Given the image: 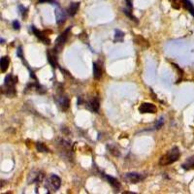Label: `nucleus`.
Returning a JSON list of instances; mask_svg holds the SVG:
<instances>
[{
  "instance_id": "obj_6",
  "label": "nucleus",
  "mask_w": 194,
  "mask_h": 194,
  "mask_svg": "<svg viewBox=\"0 0 194 194\" xmlns=\"http://www.w3.org/2000/svg\"><path fill=\"white\" fill-rule=\"evenodd\" d=\"M156 111V106L153 103H143L139 107V112L141 114H154Z\"/></svg>"
},
{
  "instance_id": "obj_10",
  "label": "nucleus",
  "mask_w": 194,
  "mask_h": 194,
  "mask_svg": "<svg viewBox=\"0 0 194 194\" xmlns=\"http://www.w3.org/2000/svg\"><path fill=\"white\" fill-rule=\"evenodd\" d=\"M54 14H55L56 23H57L58 25H61L62 23H64L65 20H66V14L64 12V10L60 8L59 6H57L54 11Z\"/></svg>"
},
{
  "instance_id": "obj_14",
  "label": "nucleus",
  "mask_w": 194,
  "mask_h": 194,
  "mask_svg": "<svg viewBox=\"0 0 194 194\" xmlns=\"http://www.w3.org/2000/svg\"><path fill=\"white\" fill-rule=\"evenodd\" d=\"M92 68H93V77L95 80H100L102 77V68L98 62L92 63Z\"/></svg>"
},
{
  "instance_id": "obj_16",
  "label": "nucleus",
  "mask_w": 194,
  "mask_h": 194,
  "mask_svg": "<svg viewBox=\"0 0 194 194\" xmlns=\"http://www.w3.org/2000/svg\"><path fill=\"white\" fill-rule=\"evenodd\" d=\"M9 63H10V58L9 56H3L0 60V68H1V71L3 73H5L7 71L9 67Z\"/></svg>"
},
{
  "instance_id": "obj_7",
  "label": "nucleus",
  "mask_w": 194,
  "mask_h": 194,
  "mask_svg": "<svg viewBox=\"0 0 194 194\" xmlns=\"http://www.w3.org/2000/svg\"><path fill=\"white\" fill-rule=\"evenodd\" d=\"M44 179V175L41 172H35L32 171L28 176V183H40L41 182H43Z\"/></svg>"
},
{
  "instance_id": "obj_23",
  "label": "nucleus",
  "mask_w": 194,
  "mask_h": 194,
  "mask_svg": "<svg viewBox=\"0 0 194 194\" xmlns=\"http://www.w3.org/2000/svg\"><path fill=\"white\" fill-rule=\"evenodd\" d=\"M163 124H164V118L161 116V118H159V119L157 121V122L155 123L154 127H155V129H160L162 126H163Z\"/></svg>"
},
{
  "instance_id": "obj_2",
  "label": "nucleus",
  "mask_w": 194,
  "mask_h": 194,
  "mask_svg": "<svg viewBox=\"0 0 194 194\" xmlns=\"http://www.w3.org/2000/svg\"><path fill=\"white\" fill-rule=\"evenodd\" d=\"M16 84H17V78L14 77L12 74H8L5 77L4 84L1 87V92L9 97H14L17 94L16 87H15Z\"/></svg>"
},
{
  "instance_id": "obj_15",
  "label": "nucleus",
  "mask_w": 194,
  "mask_h": 194,
  "mask_svg": "<svg viewBox=\"0 0 194 194\" xmlns=\"http://www.w3.org/2000/svg\"><path fill=\"white\" fill-rule=\"evenodd\" d=\"M79 8H80V2H73L70 4L68 9H67V14H68L70 17H74L77 14Z\"/></svg>"
},
{
  "instance_id": "obj_18",
  "label": "nucleus",
  "mask_w": 194,
  "mask_h": 194,
  "mask_svg": "<svg viewBox=\"0 0 194 194\" xmlns=\"http://www.w3.org/2000/svg\"><path fill=\"white\" fill-rule=\"evenodd\" d=\"M182 169H185V170H190V169L194 168V155L191 157H189L188 159H186L185 163H182Z\"/></svg>"
},
{
  "instance_id": "obj_21",
  "label": "nucleus",
  "mask_w": 194,
  "mask_h": 194,
  "mask_svg": "<svg viewBox=\"0 0 194 194\" xmlns=\"http://www.w3.org/2000/svg\"><path fill=\"white\" fill-rule=\"evenodd\" d=\"M109 151H110V153H112L114 156H119L121 155V153H119V150L114 145H110V146H107Z\"/></svg>"
},
{
  "instance_id": "obj_20",
  "label": "nucleus",
  "mask_w": 194,
  "mask_h": 194,
  "mask_svg": "<svg viewBox=\"0 0 194 194\" xmlns=\"http://www.w3.org/2000/svg\"><path fill=\"white\" fill-rule=\"evenodd\" d=\"M36 150L39 151V153H50V150L47 146H45L43 143L38 142L36 144Z\"/></svg>"
},
{
  "instance_id": "obj_5",
  "label": "nucleus",
  "mask_w": 194,
  "mask_h": 194,
  "mask_svg": "<svg viewBox=\"0 0 194 194\" xmlns=\"http://www.w3.org/2000/svg\"><path fill=\"white\" fill-rule=\"evenodd\" d=\"M124 179L128 183H131V185H136V183L144 181L145 176L138 174V173H127V174L124 175Z\"/></svg>"
},
{
  "instance_id": "obj_11",
  "label": "nucleus",
  "mask_w": 194,
  "mask_h": 194,
  "mask_svg": "<svg viewBox=\"0 0 194 194\" xmlns=\"http://www.w3.org/2000/svg\"><path fill=\"white\" fill-rule=\"evenodd\" d=\"M87 107L90 111H92L93 113H98L99 112V108H100V103H99V99L97 97H92L91 99L87 102Z\"/></svg>"
},
{
  "instance_id": "obj_3",
  "label": "nucleus",
  "mask_w": 194,
  "mask_h": 194,
  "mask_svg": "<svg viewBox=\"0 0 194 194\" xmlns=\"http://www.w3.org/2000/svg\"><path fill=\"white\" fill-rule=\"evenodd\" d=\"M71 28H72V26H70V27L67 28V29H65L64 32L61 33L57 37V39H56L55 44H54V50L56 52H59L60 51H62V49H63V47H64L67 39H68V34H69L70 31H71Z\"/></svg>"
},
{
  "instance_id": "obj_25",
  "label": "nucleus",
  "mask_w": 194,
  "mask_h": 194,
  "mask_svg": "<svg viewBox=\"0 0 194 194\" xmlns=\"http://www.w3.org/2000/svg\"><path fill=\"white\" fill-rule=\"evenodd\" d=\"M19 8H20V14H22V16H23V17H26L27 9L25 8V7H23V6H20Z\"/></svg>"
},
{
  "instance_id": "obj_30",
  "label": "nucleus",
  "mask_w": 194,
  "mask_h": 194,
  "mask_svg": "<svg viewBox=\"0 0 194 194\" xmlns=\"http://www.w3.org/2000/svg\"><path fill=\"white\" fill-rule=\"evenodd\" d=\"M124 194H136L135 192H124Z\"/></svg>"
},
{
  "instance_id": "obj_13",
  "label": "nucleus",
  "mask_w": 194,
  "mask_h": 194,
  "mask_svg": "<svg viewBox=\"0 0 194 194\" xmlns=\"http://www.w3.org/2000/svg\"><path fill=\"white\" fill-rule=\"evenodd\" d=\"M104 177H105L106 179H107V181H108V182L112 185V187H113V188H115V189L116 190V191L121 189V182H118V179H116V178L111 177V176H108V175H104Z\"/></svg>"
},
{
  "instance_id": "obj_27",
  "label": "nucleus",
  "mask_w": 194,
  "mask_h": 194,
  "mask_svg": "<svg viewBox=\"0 0 194 194\" xmlns=\"http://www.w3.org/2000/svg\"><path fill=\"white\" fill-rule=\"evenodd\" d=\"M126 3H127V7H128V9H132V3H131V0H126Z\"/></svg>"
},
{
  "instance_id": "obj_28",
  "label": "nucleus",
  "mask_w": 194,
  "mask_h": 194,
  "mask_svg": "<svg viewBox=\"0 0 194 194\" xmlns=\"http://www.w3.org/2000/svg\"><path fill=\"white\" fill-rule=\"evenodd\" d=\"M82 102H83L82 97H78V102H77V104H78V105H81V104H82Z\"/></svg>"
},
{
  "instance_id": "obj_1",
  "label": "nucleus",
  "mask_w": 194,
  "mask_h": 194,
  "mask_svg": "<svg viewBox=\"0 0 194 194\" xmlns=\"http://www.w3.org/2000/svg\"><path fill=\"white\" fill-rule=\"evenodd\" d=\"M179 156H181V151H179V149L178 147H174L173 149H171L170 150H168L166 153L159 158V165L162 167L164 166H168V165L173 164L174 162L177 161Z\"/></svg>"
},
{
  "instance_id": "obj_9",
  "label": "nucleus",
  "mask_w": 194,
  "mask_h": 194,
  "mask_svg": "<svg viewBox=\"0 0 194 194\" xmlns=\"http://www.w3.org/2000/svg\"><path fill=\"white\" fill-rule=\"evenodd\" d=\"M57 54L54 50H49L47 52V56H48V61L52 65V68H56L58 66L57 64Z\"/></svg>"
},
{
  "instance_id": "obj_24",
  "label": "nucleus",
  "mask_w": 194,
  "mask_h": 194,
  "mask_svg": "<svg viewBox=\"0 0 194 194\" xmlns=\"http://www.w3.org/2000/svg\"><path fill=\"white\" fill-rule=\"evenodd\" d=\"M123 13H124V14H125V15H126V16H127L128 17H130V19H131L132 20H134V22H136V23H138V20H137V19H136V17H134V16L132 15V14H131V13H130V12L128 11V10H123Z\"/></svg>"
},
{
  "instance_id": "obj_8",
  "label": "nucleus",
  "mask_w": 194,
  "mask_h": 194,
  "mask_svg": "<svg viewBox=\"0 0 194 194\" xmlns=\"http://www.w3.org/2000/svg\"><path fill=\"white\" fill-rule=\"evenodd\" d=\"M30 29L33 32V34L35 35V36H36L43 44H45V45H50L51 44V40H50V39L46 36V35H44L43 33H42L40 30H38L34 25H31L30 26Z\"/></svg>"
},
{
  "instance_id": "obj_29",
  "label": "nucleus",
  "mask_w": 194,
  "mask_h": 194,
  "mask_svg": "<svg viewBox=\"0 0 194 194\" xmlns=\"http://www.w3.org/2000/svg\"><path fill=\"white\" fill-rule=\"evenodd\" d=\"M39 2L40 3H44V2H52V0H39Z\"/></svg>"
},
{
  "instance_id": "obj_26",
  "label": "nucleus",
  "mask_w": 194,
  "mask_h": 194,
  "mask_svg": "<svg viewBox=\"0 0 194 194\" xmlns=\"http://www.w3.org/2000/svg\"><path fill=\"white\" fill-rule=\"evenodd\" d=\"M13 27H14V29H15V30H19L20 28V23L17 22V20H14V22H13Z\"/></svg>"
},
{
  "instance_id": "obj_17",
  "label": "nucleus",
  "mask_w": 194,
  "mask_h": 194,
  "mask_svg": "<svg viewBox=\"0 0 194 194\" xmlns=\"http://www.w3.org/2000/svg\"><path fill=\"white\" fill-rule=\"evenodd\" d=\"M182 5L183 6V8L185 10H187V11L194 17V6L192 3L190 2V0H182Z\"/></svg>"
},
{
  "instance_id": "obj_31",
  "label": "nucleus",
  "mask_w": 194,
  "mask_h": 194,
  "mask_svg": "<svg viewBox=\"0 0 194 194\" xmlns=\"http://www.w3.org/2000/svg\"><path fill=\"white\" fill-rule=\"evenodd\" d=\"M1 44H4V39L1 38Z\"/></svg>"
},
{
  "instance_id": "obj_19",
  "label": "nucleus",
  "mask_w": 194,
  "mask_h": 194,
  "mask_svg": "<svg viewBox=\"0 0 194 194\" xmlns=\"http://www.w3.org/2000/svg\"><path fill=\"white\" fill-rule=\"evenodd\" d=\"M123 38H124V33H123L121 30L116 29L115 30V39H114L115 43H116V42H122Z\"/></svg>"
},
{
  "instance_id": "obj_4",
  "label": "nucleus",
  "mask_w": 194,
  "mask_h": 194,
  "mask_svg": "<svg viewBox=\"0 0 194 194\" xmlns=\"http://www.w3.org/2000/svg\"><path fill=\"white\" fill-rule=\"evenodd\" d=\"M60 185H61V179H60V178H59L58 176H56V175H51L50 178L48 179L45 187L46 188H47V187L50 188L51 187L52 190L56 191V190L59 189Z\"/></svg>"
},
{
  "instance_id": "obj_22",
  "label": "nucleus",
  "mask_w": 194,
  "mask_h": 194,
  "mask_svg": "<svg viewBox=\"0 0 194 194\" xmlns=\"http://www.w3.org/2000/svg\"><path fill=\"white\" fill-rule=\"evenodd\" d=\"M182 1V0H172V6H173V8H175V9H177V10L181 8Z\"/></svg>"
},
{
  "instance_id": "obj_12",
  "label": "nucleus",
  "mask_w": 194,
  "mask_h": 194,
  "mask_svg": "<svg viewBox=\"0 0 194 194\" xmlns=\"http://www.w3.org/2000/svg\"><path fill=\"white\" fill-rule=\"evenodd\" d=\"M58 105L62 111H67L69 109L70 106V100L69 97L66 96V95H60L58 98Z\"/></svg>"
}]
</instances>
